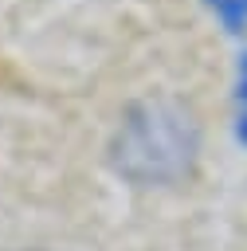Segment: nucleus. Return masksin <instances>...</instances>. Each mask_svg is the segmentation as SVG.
Masks as SVG:
<instances>
[{
  "label": "nucleus",
  "mask_w": 247,
  "mask_h": 251,
  "mask_svg": "<svg viewBox=\"0 0 247 251\" xmlns=\"http://www.w3.org/2000/svg\"><path fill=\"white\" fill-rule=\"evenodd\" d=\"M196 157L200 126L173 98L133 102L110 137V161L133 184H173L192 173Z\"/></svg>",
  "instance_id": "obj_1"
},
{
  "label": "nucleus",
  "mask_w": 247,
  "mask_h": 251,
  "mask_svg": "<svg viewBox=\"0 0 247 251\" xmlns=\"http://www.w3.org/2000/svg\"><path fill=\"white\" fill-rule=\"evenodd\" d=\"M235 129H239V141H247V55L239 63V118H235Z\"/></svg>",
  "instance_id": "obj_3"
},
{
  "label": "nucleus",
  "mask_w": 247,
  "mask_h": 251,
  "mask_svg": "<svg viewBox=\"0 0 247 251\" xmlns=\"http://www.w3.org/2000/svg\"><path fill=\"white\" fill-rule=\"evenodd\" d=\"M212 8V16L227 27V31H243L247 27V0H204Z\"/></svg>",
  "instance_id": "obj_2"
}]
</instances>
